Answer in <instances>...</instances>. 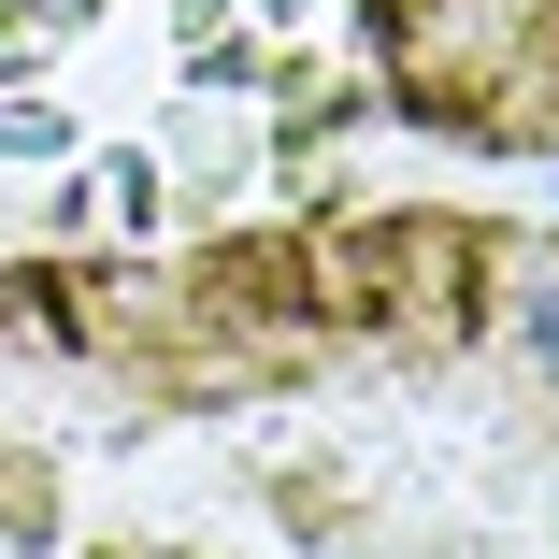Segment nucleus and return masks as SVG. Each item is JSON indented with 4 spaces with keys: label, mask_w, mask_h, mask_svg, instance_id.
I'll return each instance as SVG.
<instances>
[{
    "label": "nucleus",
    "mask_w": 559,
    "mask_h": 559,
    "mask_svg": "<svg viewBox=\"0 0 559 559\" xmlns=\"http://www.w3.org/2000/svg\"><path fill=\"white\" fill-rule=\"evenodd\" d=\"M531 359L559 373V287H531Z\"/></svg>",
    "instance_id": "nucleus-2"
},
{
    "label": "nucleus",
    "mask_w": 559,
    "mask_h": 559,
    "mask_svg": "<svg viewBox=\"0 0 559 559\" xmlns=\"http://www.w3.org/2000/svg\"><path fill=\"white\" fill-rule=\"evenodd\" d=\"M58 144H72L58 100H0V158H58Z\"/></svg>",
    "instance_id": "nucleus-1"
}]
</instances>
